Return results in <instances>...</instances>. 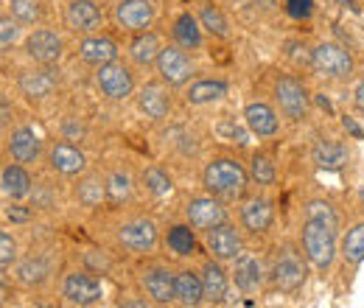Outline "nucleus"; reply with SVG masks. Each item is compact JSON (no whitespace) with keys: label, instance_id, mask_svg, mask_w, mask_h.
<instances>
[{"label":"nucleus","instance_id":"nucleus-1","mask_svg":"<svg viewBox=\"0 0 364 308\" xmlns=\"http://www.w3.org/2000/svg\"><path fill=\"white\" fill-rule=\"evenodd\" d=\"M202 182H205V191L225 199V202H235L244 196L247 191V182H250V169H244V163H238L235 157H213L205 171H202Z\"/></svg>","mask_w":364,"mask_h":308},{"label":"nucleus","instance_id":"nucleus-2","mask_svg":"<svg viewBox=\"0 0 364 308\" xmlns=\"http://www.w3.org/2000/svg\"><path fill=\"white\" fill-rule=\"evenodd\" d=\"M300 247L309 258V264H314L319 272H328L333 261H336V230L325 221L317 219H303L300 227Z\"/></svg>","mask_w":364,"mask_h":308},{"label":"nucleus","instance_id":"nucleus-3","mask_svg":"<svg viewBox=\"0 0 364 308\" xmlns=\"http://www.w3.org/2000/svg\"><path fill=\"white\" fill-rule=\"evenodd\" d=\"M311 68L317 70L322 79H331V82H348L353 73H356V59L353 53L339 43H319L311 51Z\"/></svg>","mask_w":364,"mask_h":308},{"label":"nucleus","instance_id":"nucleus-4","mask_svg":"<svg viewBox=\"0 0 364 308\" xmlns=\"http://www.w3.org/2000/svg\"><path fill=\"white\" fill-rule=\"evenodd\" d=\"M269 275H272V283L277 292L297 294L306 286L309 266H306V261L300 258V253L294 247H283V250H277V258H274Z\"/></svg>","mask_w":364,"mask_h":308},{"label":"nucleus","instance_id":"nucleus-5","mask_svg":"<svg viewBox=\"0 0 364 308\" xmlns=\"http://www.w3.org/2000/svg\"><path fill=\"white\" fill-rule=\"evenodd\" d=\"M115 241L118 247H124L127 253L132 255H149L157 250V241H160V230L157 224L146 216H135V219L124 221L118 230H115Z\"/></svg>","mask_w":364,"mask_h":308},{"label":"nucleus","instance_id":"nucleus-6","mask_svg":"<svg viewBox=\"0 0 364 308\" xmlns=\"http://www.w3.org/2000/svg\"><path fill=\"white\" fill-rule=\"evenodd\" d=\"M62 297H65V303L79 308L98 306L104 300V286L87 269H73L62 280Z\"/></svg>","mask_w":364,"mask_h":308},{"label":"nucleus","instance_id":"nucleus-7","mask_svg":"<svg viewBox=\"0 0 364 308\" xmlns=\"http://www.w3.org/2000/svg\"><path fill=\"white\" fill-rule=\"evenodd\" d=\"M274 101H277L283 118H289V121L297 124V121H303L309 115L311 95H309V90H306V85L300 79H294V76H277L274 79Z\"/></svg>","mask_w":364,"mask_h":308},{"label":"nucleus","instance_id":"nucleus-8","mask_svg":"<svg viewBox=\"0 0 364 308\" xmlns=\"http://www.w3.org/2000/svg\"><path fill=\"white\" fill-rule=\"evenodd\" d=\"M157 76H160V82H166L168 87H185L191 79H193V73H196V68H193V62H191V56L185 53V48L182 45H163V51H160V56H157Z\"/></svg>","mask_w":364,"mask_h":308},{"label":"nucleus","instance_id":"nucleus-9","mask_svg":"<svg viewBox=\"0 0 364 308\" xmlns=\"http://www.w3.org/2000/svg\"><path fill=\"white\" fill-rule=\"evenodd\" d=\"M95 85L109 101H127L135 92V73L124 62H109L95 68Z\"/></svg>","mask_w":364,"mask_h":308},{"label":"nucleus","instance_id":"nucleus-10","mask_svg":"<svg viewBox=\"0 0 364 308\" xmlns=\"http://www.w3.org/2000/svg\"><path fill=\"white\" fill-rule=\"evenodd\" d=\"M185 219L191 227L208 233L210 227L228 221V208H225V199L208 193V196H193L188 205H185Z\"/></svg>","mask_w":364,"mask_h":308},{"label":"nucleus","instance_id":"nucleus-11","mask_svg":"<svg viewBox=\"0 0 364 308\" xmlns=\"http://www.w3.org/2000/svg\"><path fill=\"white\" fill-rule=\"evenodd\" d=\"M205 247L216 261L225 264V261H235L244 253V238L230 221H222L205 233Z\"/></svg>","mask_w":364,"mask_h":308},{"label":"nucleus","instance_id":"nucleus-12","mask_svg":"<svg viewBox=\"0 0 364 308\" xmlns=\"http://www.w3.org/2000/svg\"><path fill=\"white\" fill-rule=\"evenodd\" d=\"M62 53H65V43H62V37H59L56 31H50V28H37V31H31V34L26 37V56H28L34 65L53 68V65H59Z\"/></svg>","mask_w":364,"mask_h":308},{"label":"nucleus","instance_id":"nucleus-13","mask_svg":"<svg viewBox=\"0 0 364 308\" xmlns=\"http://www.w3.org/2000/svg\"><path fill=\"white\" fill-rule=\"evenodd\" d=\"M65 23L70 31L76 34H98V28L104 26V11L95 0H68L65 6Z\"/></svg>","mask_w":364,"mask_h":308},{"label":"nucleus","instance_id":"nucleus-14","mask_svg":"<svg viewBox=\"0 0 364 308\" xmlns=\"http://www.w3.org/2000/svg\"><path fill=\"white\" fill-rule=\"evenodd\" d=\"M143 289L154 306H171L177 303V272L166 266H151L143 272Z\"/></svg>","mask_w":364,"mask_h":308},{"label":"nucleus","instance_id":"nucleus-15","mask_svg":"<svg viewBox=\"0 0 364 308\" xmlns=\"http://www.w3.org/2000/svg\"><path fill=\"white\" fill-rule=\"evenodd\" d=\"M112 17H115L118 28L137 34L154 23V6H151V0H118V6L112 9Z\"/></svg>","mask_w":364,"mask_h":308},{"label":"nucleus","instance_id":"nucleus-16","mask_svg":"<svg viewBox=\"0 0 364 308\" xmlns=\"http://www.w3.org/2000/svg\"><path fill=\"white\" fill-rule=\"evenodd\" d=\"M48 166H50L56 174L76 176L87 171V157H85V152H82L79 146L59 140V143H53V146L48 149Z\"/></svg>","mask_w":364,"mask_h":308},{"label":"nucleus","instance_id":"nucleus-17","mask_svg":"<svg viewBox=\"0 0 364 308\" xmlns=\"http://www.w3.org/2000/svg\"><path fill=\"white\" fill-rule=\"evenodd\" d=\"M166 82H151L137 92V110L149 118V121H163L171 115V95H168Z\"/></svg>","mask_w":364,"mask_h":308},{"label":"nucleus","instance_id":"nucleus-18","mask_svg":"<svg viewBox=\"0 0 364 308\" xmlns=\"http://www.w3.org/2000/svg\"><path fill=\"white\" fill-rule=\"evenodd\" d=\"M6 149H9L11 160H17V163L26 166V163H37V160H40V154H43V140L37 137L34 129L17 127V129H11V134H9Z\"/></svg>","mask_w":364,"mask_h":308},{"label":"nucleus","instance_id":"nucleus-19","mask_svg":"<svg viewBox=\"0 0 364 308\" xmlns=\"http://www.w3.org/2000/svg\"><path fill=\"white\" fill-rule=\"evenodd\" d=\"M232 280L244 294H255L264 289V266L252 253H241L232 261Z\"/></svg>","mask_w":364,"mask_h":308},{"label":"nucleus","instance_id":"nucleus-20","mask_svg":"<svg viewBox=\"0 0 364 308\" xmlns=\"http://www.w3.org/2000/svg\"><path fill=\"white\" fill-rule=\"evenodd\" d=\"M53 68H46V65H40V68H31V70H20V76H17V87L20 92L26 95V98H31V101H43L48 98L53 87H56V79H53Z\"/></svg>","mask_w":364,"mask_h":308},{"label":"nucleus","instance_id":"nucleus-21","mask_svg":"<svg viewBox=\"0 0 364 308\" xmlns=\"http://www.w3.org/2000/svg\"><path fill=\"white\" fill-rule=\"evenodd\" d=\"M272 221H274V208L269 199L252 196V199H247V202L241 205V227H244L247 233L261 235V233H267V230L272 227Z\"/></svg>","mask_w":364,"mask_h":308},{"label":"nucleus","instance_id":"nucleus-22","mask_svg":"<svg viewBox=\"0 0 364 308\" xmlns=\"http://www.w3.org/2000/svg\"><path fill=\"white\" fill-rule=\"evenodd\" d=\"M244 124L247 129L258 137H274L280 129V121H277V112L267 101H250L244 107Z\"/></svg>","mask_w":364,"mask_h":308},{"label":"nucleus","instance_id":"nucleus-23","mask_svg":"<svg viewBox=\"0 0 364 308\" xmlns=\"http://www.w3.org/2000/svg\"><path fill=\"white\" fill-rule=\"evenodd\" d=\"M31 188H34V179L31 174L23 169V163H6L3 171H0V191L6 199L11 202H20L26 196H31Z\"/></svg>","mask_w":364,"mask_h":308},{"label":"nucleus","instance_id":"nucleus-24","mask_svg":"<svg viewBox=\"0 0 364 308\" xmlns=\"http://www.w3.org/2000/svg\"><path fill=\"white\" fill-rule=\"evenodd\" d=\"M199 275H202V283H205V303H225L230 292V275L225 272L222 261H216V258L205 261Z\"/></svg>","mask_w":364,"mask_h":308},{"label":"nucleus","instance_id":"nucleus-25","mask_svg":"<svg viewBox=\"0 0 364 308\" xmlns=\"http://www.w3.org/2000/svg\"><path fill=\"white\" fill-rule=\"evenodd\" d=\"M79 56H82V62H87L92 68H101V65H109L118 59V45L104 34H87L79 43Z\"/></svg>","mask_w":364,"mask_h":308},{"label":"nucleus","instance_id":"nucleus-26","mask_svg":"<svg viewBox=\"0 0 364 308\" xmlns=\"http://www.w3.org/2000/svg\"><path fill=\"white\" fill-rule=\"evenodd\" d=\"M177 303L185 308H196L205 303V283H202L199 272H193V269L177 272Z\"/></svg>","mask_w":364,"mask_h":308},{"label":"nucleus","instance_id":"nucleus-27","mask_svg":"<svg viewBox=\"0 0 364 308\" xmlns=\"http://www.w3.org/2000/svg\"><path fill=\"white\" fill-rule=\"evenodd\" d=\"M202 31H205V28H202L199 17L191 14V11L177 14V20H174V26H171L174 43L182 45L185 51H199V48H202Z\"/></svg>","mask_w":364,"mask_h":308},{"label":"nucleus","instance_id":"nucleus-28","mask_svg":"<svg viewBox=\"0 0 364 308\" xmlns=\"http://www.w3.org/2000/svg\"><path fill=\"white\" fill-rule=\"evenodd\" d=\"M160 51H163V45L154 31H137L135 40L129 43V59L137 68H151V65H157Z\"/></svg>","mask_w":364,"mask_h":308},{"label":"nucleus","instance_id":"nucleus-29","mask_svg":"<svg viewBox=\"0 0 364 308\" xmlns=\"http://www.w3.org/2000/svg\"><path fill=\"white\" fill-rule=\"evenodd\" d=\"M225 95H228V82H222V79H199V82H193L188 87L185 101L193 104V107H202V104H213V101H219Z\"/></svg>","mask_w":364,"mask_h":308},{"label":"nucleus","instance_id":"nucleus-30","mask_svg":"<svg viewBox=\"0 0 364 308\" xmlns=\"http://www.w3.org/2000/svg\"><path fill=\"white\" fill-rule=\"evenodd\" d=\"M166 247L180 255V258H191L196 255V227L191 224H171L166 233Z\"/></svg>","mask_w":364,"mask_h":308},{"label":"nucleus","instance_id":"nucleus-31","mask_svg":"<svg viewBox=\"0 0 364 308\" xmlns=\"http://www.w3.org/2000/svg\"><path fill=\"white\" fill-rule=\"evenodd\" d=\"M314 163L319 169H342L348 163V146L331 137H322L314 143Z\"/></svg>","mask_w":364,"mask_h":308},{"label":"nucleus","instance_id":"nucleus-32","mask_svg":"<svg viewBox=\"0 0 364 308\" xmlns=\"http://www.w3.org/2000/svg\"><path fill=\"white\" fill-rule=\"evenodd\" d=\"M339 255L345 258L348 266H359L364 261V219L356 221L345 238H342V247H339Z\"/></svg>","mask_w":364,"mask_h":308},{"label":"nucleus","instance_id":"nucleus-33","mask_svg":"<svg viewBox=\"0 0 364 308\" xmlns=\"http://www.w3.org/2000/svg\"><path fill=\"white\" fill-rule=\"evenodd\" d=\"M199 23H202V28L210 34V37H219V40H230V23L228 17L222 14V9H216L213 3H205V6H199Z\"/></svg>","mask_w":364,"mask_h":308},{"label":"nucleus","instance_id":"nucleus-34","mask_svg":"<svg viewBox=\"0 0 364 308\" xmlns=\"http://www.w3.org/2000/svg\"><path fill=\"white\" fill-rule=\"evenodd\" d=\"M250 179L255 182V185H274V179H277V169H274V160L269 154H264V152H255L252 154V160H250Z\"/></svg>","mask_w":364,"mask_h":308},{"label":"nucleus","instance_id":"nucleus-35","mask_svg":"<svg viewBox=\"0 0 364 308\" xmlns=\"http://www.w3.org/2000/svg\"><path fill=\"white\" fill-rule=\"evenodd\" d=\"M48 275H50V269H48L43 258H26L23 264L17 266V277L26 286H43L48 280Z\"/></svg>","mask_w":364,"mask_h":308},{"label":"nucleus","instance_id":"nucleus-36","mask_svg":"<svg viewBox=\"0 0 364 308\" xmlns=\"http://www.w3.org/2000/svg\"><path fill=\"white\" fill-rule=\"evenodd\" d=\"M11 17L20 20L23 26H34L43 20V3L40 0H9Z\"/></svg>","mask_w":364,"mask_h":308},{"label":"nucleus","instance_id":"nucleus-37","mask_svg":"<svg viewBox=\"0 0 364 308\" xmlns=\"http://www.w3.org/2000/svg\"><path fill=\"white\" fill-rule=\"evenodd\" d=\"M143 185H146V191H151L154 196L171 193V176L166 174L160 166H149V169L143 171Z\"/></svg>","mask_w":364,"mask_h":308},{"label":"nucleus","instance_id":"nucleus-38","mask_svg":"<svg viewBox=\"0 0 364 308\" xmlns=\"http://www.w3.org/2000/svg\"><path fill=\"white\" fill-rule=\"evenodd\" d=\"M76 193H79V202L82 205H87V208H95L104 196H107V185L98 179V176H87L79 188H76Z\"/></svg>","mask_w":364,"mask_h":308},{"label":"nucleus","instance_id":"nucleus-39","mask_svg":"<svg viewBox=\"0 0 364 308\" xmlns=\"http://www.w3.org/2000/svg\"><path fill=\"white\" fill-rule=\"evenodd\" d=\"M306 219L325 221V224H331L333 230L339 227V216H336V208H333L331 202H325V199H311V202L306 205Z\"/></svg>","mask_w":364,"mask_h":308},{"label":"nucleus","instance_id":"nucleus-40","mask_svg":"<svg viewBox=\"0 0 364 308\" xmlns=\"http://www.w3.org/2000/svg\"><path fill=\"white\" fill-rule=\"evenodd\" d=\"M107 196H109V202L121 205L124 199L132 196V179L127 174H121V171H115V174L107 179Z\"/></svg>","mask_w":364,"mask_h":308},{"label":"nucleus","instance_id":"nucleus-41","mask_svg":"<svg viewBox=\"0 0 364 308\" xmlns=\"http://www.w3.org/2000/svg\"><path fill=\"white\" fill-rule=\"evenodd\" d=\"M17 37H20V20L3 14L0 17V48H3V53L11 51V45L17 43Z\"/></svg>","mask_w":364,"mask_h":308},{"label":"nucleus","instance_id":"nucleus-42","mask_svg":"<svg viewBox=\"0 0 364 308\" xmlns=\"http://www.w3.org/2000/svg\"><path fill=\"white\" fill-rule=\"evenodd\" d=\"M14 261H17V241L11 238L9 230H3V233H0V269L9 272Z\"/></svg>","mask_w":364,"mask_h":308},{"label":"nucleus","instance_id":"nucleus-43","mask_svg":"<svg viewBox=\"0 0 364 308\" xmlns=\"http://www.w3.org/2000/svg\"><path fill=\"white\" fill-rule=\"evenodd\" d=\"M283 6L294 20H309L314 14V0H283Z\"/></svg>","mask_w":364,"mask_h":308},{"label":"nucleus","instance_id":"nucleus-44","mask_svg":"<svg viewBox=\"0 0 364 308\" xmlns=\"http://www.w3.org/2000/svg\"><path fill=\"white\" fill-rule=\"evenodd\" d=\"M219 134H222V137H228V140L241 143V146L247 143V132H244V129H238V127L232 124V118H228V121H222V124H219Z\"/></svg>","mask_w":364,"mask_h":308},{"label":"nucleus","instance_id":"nucleus-45","mask_svg":"<svg viewBox=\"0 0 364 308\" xmlns=\"http://www.w3.org/2000/svg\"><path fill=\"white\" fill-rule=\"evenodd\" d=\"M0 115H3V118H0V127H3V129H9L11 115H14V110L9 107V95H3V98H0Z\"/></svg>","mask_w":364,"mask_h":308},{"label":"nucleus","instance_id":"nucleus-46","mask_svg":"<svg viewBox=\"0 0 364 308\" xmlns=\"http://www.w3.org/2000/svg\"><path fill=\"white\" fill-rule=\"evenodd\" d=\"M353 107H356V112L364 115V79L356 85V90H353Z\"/></svg>","mask_w":364,"mask_h":308},{"label":"nucleus","instance_id":"nucleus-47","mask_svg":"<svg viewBox=\"0 0 364 308\" xmlns=\"http://www.w3.org/2000/svg\"><path fill=\"white\" fill-rule=\"evenodd\" d=\"M6 216L11 221H26L28 219V211H23V205H11V208L6 211Z\"/></svg>","mask_w":364,"mask_h":308},{"label":"nucleus","instance_id":"nucleus-48","mask_svg":"<svg viewBox=\"0 0 364 308\" xmlns=\"http://www.w3.org/2000/svg\"><path fill=\"white\" fill-rule=\"evenodd\" d=\"M345 129L353 134V137H364V132L359 129V127H356V124H353V121H350V118H345Z\"/></svg>","mask_w":364,"mask_h":308}]
</instances>
